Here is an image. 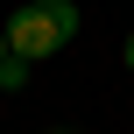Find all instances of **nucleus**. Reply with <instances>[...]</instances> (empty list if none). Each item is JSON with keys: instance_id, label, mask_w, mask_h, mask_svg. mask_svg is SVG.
<instances>
[{"instance_id": "f257e3e1", "label": "nucleus", "mask_w": 134, "mask_h": 134, "mask_svg": "<svg viewBox=\"0 0 134 134\" xmlns=\"http://www.w3.org/2000/svg\"><path fill=\"white\" fill-rule=\"evenodd\" d=\"M78 35V0H28V7H14L7 14V49L14 57H57L64 42Z\"/></svg>"}, {"instance_id": "f03ea898", "label": "nucleus", "mask_w": 134, "mask_h": 134, "mask_svg": "<svg viewBox=\"0 0 134 134\" xmlns=\"http://www.w3.org/2000/svg\"><path fill=\"white\" fill-rule=\"evenodd\" d=\"M21 85H28V57L7 49V57H0V92H21Z\"/></svg>"}, {"instance_id": "7ed1b4c3", "label": "nucleus", "mask_w": 134, "mask_h": 134, "mask_svg": "<svg viewBox=\"0 0 134 134\" xmlns=\"http://www.w3.org/2000/svg\"><path fill=\"white\" fill-rule=\"evenodd\" d=\"M120 57H127V71H134V35H127V42H120Z\"/></svg>"}, {"instance_id": "20e7f679", "label": "nucleus", "mask_w": 134, "mask_h": 134, "mask_svg": "<svg viewBox=\"0 0 134 134\" xmlns=\"http://www.w3.org/2000/svg\"><path fill=\"white\" fill-rule=\"evenodd\" d=\"M0 57H7V28H0Z\"/></svg>"}, {"instance_id": "39448f33", "label": "nucleus", "mask_w": 134, "mask_h": 134, "mask_svg": "<svg viewBox=\"0 0 134 134\" xmlns=\"http://www.w3.org/2000/svg\"><path fill=\"white\" fill-rule=\"evenodd\" d=\"M49 134H71V127H49Z\"/></svg>"}]
</instances>
